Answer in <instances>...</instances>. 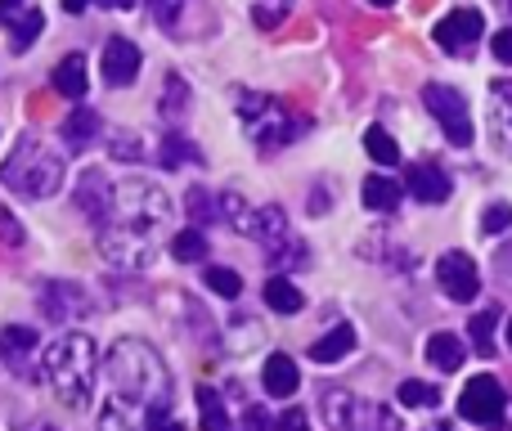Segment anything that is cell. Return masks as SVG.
<instances>
[{
  "instance_id": "18",
  "label": "cell",
  "mask_w": 512,
  "mask_h": 431,
  "mask_svg": "<svg viewBox=\"0 0 512 431\" xmlns=\"http://www.w3.org/2000/svg\"><path fill=\"white\" fill-rule=\"evenodd\" d=\"M490 126H495V140L512 153V81L490 86Z\"/></svg>"
},
{
  "instance_id": "1",
  "label": "cell",
  "mask_w": 512,
  "mask_h": 431,
  "mask_svg": "<svg viewBox=\"0 0 512 431\" xmlns=\"http://www.w3.org/2000/svg\"><path fill=\"white\" fill-rule=\"evenodd\" d=\"M95 229L99 247L113 265H126V270L149 265L171 234V198L149 176H131L113 185V203Z\"/></svg>"
},
{
  "instance_id": "19",
  "label": "cell",
  "mask_w": 512,
  "mask_h": 431,
  "mask_svg": "<svg viewBox=\"0 0 512 431\" xmlns=\"http://www.w3.org/2000/svg\"><path fill=\"white\" fill-rule=\"evenodd\" d=\"M54 90L68 99H81L90 90V77H86V59L81 54H63L59 63H54Z\"/></svg>"
},
{
  "instance_id": "29",
  "label": "cell",
  "mask_w": 512,
  "mask_h": 431,
  "mask_svg": "<svg viewBox=\"0 0 512 431\" xmlns=\"http://www.w3.org/2000/svg\"><path fill=\"white\" fill-rule=\"evenodd\" d=\"M324 414H328V423H333L337 431H351L355 427V396H346V391H328Z\"/></svg>"
},
{
  "instance_id": "8",
  "label": "cell",
  "mask_w": 512,
  "mask_h": 431,
  "mask_svg": "<svg viewBox=\"0 0 512 431\" xmlns=\"http://www.w3.org/2000/svg\"><path fill=\"white\" fill-rule=\"evenodd\" d=\"M504 405H508L504 387H499L490 373H477L459 396V414L468 418V423H499V418H504Z\"/></svg>"
},
{
  "instance_id": "36",
  "label": "cell",
  "mask_w": 512,
  "mask_h": 431,
  "mask_svg": "<svg viewBox=\"0 0 512 431\" xmlns=\"http://www.w3.org/2000/svg\"><path fill=\"white\" fill-rule=\"evenodd\" d=\"M481 229H486V234H504V229H512V207L508 203L486 207V220H481Z\"/></svg>"
},
{
  "instance_id": "26",
  "label": "cell",
  "mask_w": 512,
  "mask_h": 431,
  "mask_svg": "<svg viewBox=\"0 0 512 431\" xmlns=\"http://www.w3.org/2000/svg\"><path fill=\"white\" fill-rule=\"evenodd\" d=\"M364 149H369V158L378 162V167H396V162H400L396 140H391L382 126H369V131H364Z\"/></svg>"
},
{
  "instance_id": "33",
  "label": "cell",
  "mask_w": 512,
  "mask_h": 431,
  "mask_svg": "<svg viewBox=\"0 0 512 431\" xmlns=\"http://www.w3.org/2000/svg\"><path fill=\"white\" fill-rule=\"evenodd\" d=\"M400 405L405 409H432L436 400H441V391L432 387V382H400Z\"/></svg>"
},
{
  "instance_id": "45",
  "label": "cell",
  "mask_w": 512,
  "mask_h": 431,
  "mask_svg": "<svg viewBox=\"0 0 512 431\" xmlns=\"http://www.w3.org/2000/svg\"><path fill=\"white\" fill-rule=\"evenodd\" d=\"M369 5H378V9H387V5H396V0H369Z\"/></svg>"
},
{
  "instance_id": "20",
  "label": "cell",
  "mask_w": 512,
  "mask_h": 431,
  "mask_svg": "<svg viewBox=\"0 0 512 431\" xmlns=\"http://www.w3.org/2000/svg\"><path fill=\"white\" fill-rule=\"evenodd\" d=\"M351 351H355V328L351 324H337V328H328L315 346H310V360H315V364H337L342 355H351Z\"/></svg>"
},
{
  "instance_id": "12",
  "label": "cell",
  "mask_w": 512,
  "mask_h": 431,
  "mask_svg": "<svg viewBox=\"0 0 512 431\" xmlns=\"http://www.w3.org/2000/svg\"><path fill=\"white\" fill-rule=\"evenodd\" d=\"M90 310V297L77 288V283H45L41 288V315L50 324H72Z\"/></svg>"
},
{
  "instance_id": "39",
  "label": "cell",
  "mask_w": 512,
  "mask_h": 431,
  "mask_svg": "<svg viewBox=\"0 0 512 431\" xmlns=\"http://www.w3.org/2000/svg\"><path fill=\"white\" fill-rule=\"evenodd\" d=\"M149 431H180V423L171 418V409H158V414L149 418Z\"/></svg>"
},
{
  "instance_id": "16",
  "label": "cell",
  "mask_w": 512,
  "mask_h": 431,
  "mask_svg": "<svg viewBox=\"0 0 512 431\" xmlns=\"http://www.w3.org/2000/svg\"><path fill=\"white\" fill-rule=\"evenodd\" d=\"M261 382H265V391H270L274 400H288L292 391L301 387V373H297V364H292L288 355H270L265 369H261Z\"/></svg>"
},
{
  "instance_id": "11",
  "label": "cell",
  "mask_w": 512,
  "mask_h": 431,
  "mask_svg": "<svg viewBox=\"0 0 512 431\" xmlns=\"http://www.w3.org/2000/svg\"><path fill=\"white\" fill-rule=\"evenodd\" d=\"M0 27L9 32L14 50L23 54L27 45H36V36H41L45 18H41V9L27 5V0H0Z\"/></svg>"
},
{
  "instance_id": "21",
  "label": "cell",
  "mask_w": 512,
  "mask_h": 431,
  "mask_svg": "<svg viewBox=\"0 0 512 431\" xmlns=\"http://www.w3.org/2000/svg\"><path fill=\"white\" fill-rule=\"evenodd\" d=\"M463 355H468V351H463V342L454 333H432V337H427V364H436L441 373L459 369Z\"/></svg>"
},
{
  "instance_id": "44",
  "label": "cell",
  "mask_w": 512,
  "mask_h": 431,
  "mask_svg": "<svg viewBox=\"0 0 512 431\" xmlns=\"http://www.w3.org/2000/svg\"><path fill=\"white\" fill-rule=\"evenodd\" d=\"M86 5H90V0H63V9H68V14H81Z\"/></svg>"
},
{
  "instance_id": "2",
  "label": "cell",
  "mask_w": 512,
  "mask_h": 431,
  "mask_svg": "<svg viewBox=\"0 0 512 431\" xmlns=\"http://www.w3.org/2000/svg\"><path fill=\"white\" fill-rule=\"evenodd\" d=\"M104 378H108V400H104L108 409H122V414H135V418H153L158 409H171L167 364L140 337H122L108 351Z\"/></svg>"
},
{
  "instance_id": "9",
  "label": "cell",
  "mask_w": 512,
  "mask_h": 431,
  "mask_svg": "<svg viewBox=\"0 0 512 431\" xmlns=\"http://www.w3.org/2000/svg\"><path fill=\"white\" fill-rule=\"evenodd\" d=\"M481 32H486V18L477 14V9H454V14H445L441 23H436L432 41L441 45L445 54H472V45L481 41Z\"/></svg>"
},
{
  "instance_id": "38",
  "label": "cell",
  "mask_w": 512,
  "mask_h": 431,
  "mask_svg": "<svg viewBox=\"0 0 512 431\" xmlns=\"http://www.w3.org/2000/svg\"><path fill=\"white\" fill-rule=\"evenodd\" d=\"M490 50H495V59H499V63H512V27H504V32H495Z\"/></svg>"
},
{
  "instance_id": "31",
  "label": "cell",
  "mask_w": 512,
  "mask_h": 431,
  "mask_svg": "<svg viewBox=\"0 0 512 431\" xmlns=\"http://www.w3.org/2000/svg\"><path fill=\"white\" fill-rule=\"evenodd\" d=\"M203 283L216 292V297H225V301H234L243 292V279L234 270H225V265H207V274H203Z\"/></svg>"
},
{
  "instance_id": "7",
  "label": "cell",
  "mask_w": 512,
  "mask_h": 431,
  "mask_svg": "<svg viewBox=\"0 0 512 431\" xmlns=\"http://www.w3.org/2000/svg\"><path fill=\"white\" fill-rule=\"evenodd\" d=\"M423 104H427V113L441 122L445 140H450L454 149H468V144H472L468 99H463L454 86H441V81H432V86H423Z\"/></svg>"
},
{
  "instance_id": "24",
  "label": "cell",
  "mask_w": 512,
  "mask_h": 431,
  "mask_svg": "<svg viewBox=\"0 0 512 431\" xmlns=\"http://www.w3.org/2000/svg\"><path fill=\"white\" fill-rule=\"evenodd\" d=\"M198 418H203V431H234L221 391H212V387H198Z\"/></svg>"
},
{
  "instance_id": "13",
  "label": "cell",
  "mask_w": 512,
  "mask_h": 431,
  "mask_svg": "<svg viewBox=\"0 0 512 431\" xmlns=\"http://www.w3.org/2000/svg\"><path fill=\"white\" fill-rule=\"evenodd\" d=\"M140 45L126 41V36H113V41L104 45V81L108 86H131L135 77H140Z\"/></svg>"
},
{
  "instance_id": "47",
  "label": "cell",
  "mask_w": 512,
  "mask_h": 431,
  "mask_svg": "<svg viewBox=\"0 0 512 431\" xmlns=\"http://www.w3.org/2000/svg\"><path fill=\"white\" fill-rule=\"evenodd\" d=\"M508 346H512V324H508Z\"/></svg>"
},
{
  "instance_id": "40",
  "label": "cell",
  "mask_w": 512,
  "mask_h": 431,
  "mask_svg": "<svg viewBox=\"0 0 512 431\" xmlns=\"http://www.w3.org/2000/svg\"><path fill=\"white\" fill-rule=\"evenodd\" d=\"M243 427L248 431H274V423L261 414V409H248V414H243Z\"/></svg>"
},
{
  "instance_id": "3",
  "label": "cell",
  "mask_w": 512,
  "mask_h": 431,
  "mask_svg": "<svg viewBox=\"0 0 512 431\" xmlns=\"http://www.w3.org/2000/svg\"><path fill=\"white\" fill-rule=\"evenodd\" d=\"M95 342L86 333H63L59 342L45 351L41 373L50 382V391L63 400L68 409H86L90 391H95Z\"/></svg>"
},
{
  "instance_id": "10",
  "label": "cell",
  "mask_w": 512,
  "mask_h": 431,
  "mask_svg": "<svg viewBox=\"0 0 512 431\" xmlns=\"http://www.w3.org/2000/svg\"><path fill=\"white\" fill-rule=\"evenodd\" d=\"M436 279H441L445 297L454 301H472L481 292V274H477V261L468 252H445L436 261Z\"/></svg>"
},
{
  "instance_id": "37",
  "label": "cell",
  "mask_w": 512,
  "mask_h": 431,
  "mask_svg": "<svg viewBox=\"0 0 512 431\" xmlns=\"http://www.w3.org/2000/svg\"><path fill=\"white\" fill-rule=\"evenodd\" d=\"M212 212H216V203L207 198V189H189V216H194L198 225H207V220H212Z\"/></svg>"
},
{
  "instance_id": "46",
  "label": "cell",
  "mask_w": 512,
  "mask_h": 431,
  "mask_svg": "<svg viewBox=\"0 0 512 431\" xmlns=\"http://www.w3.org/2000/svg\"><path fill=\"white\" fill-rule=\"evenodd\" d=\"M427 431H454V427H450V423H441V427H427Z\"/></svg>"
},
{
  "instance_id": "6",
  "label": "cell",
  "mask_w": 512,
  "mask_h": 431,
  "mask_svg": "<svg viewBox=\"0 0 512 431\" xmlns=\"http://www.w3.org/2000/svg\"><path fill=\"white\" fill-rule=\"evenodd\" d=\"M243 229L270 252L274 265H301L306 261V247H301V238H292L288 216H283L279 207H261V212H252V220Z\"/></svg>"
},
{
  "instance_id": "22",
  "label": "cell",
  "mask_w": 512,
  "mask_h": 431,
  "mask_svg": "<svg viewBox=\"0 0 512 431\" xmlns=\"http://www.w3.org/2000/svg\"><path fill=\"white\" fill-rule=\"evenodd\" d=\"M198 0H149V14H153V23L162 27V32H171V36H185L189 27H185V14L194 9Z\"/></svg>"
},
{
  "instance_id": "41",
  "label": "cell",
  "mask_w": 512,
  "mask_h": 431,
  "mask_svg": "<svg viewBox=\"0 0 512 431\" xmlns=\"http://www.w3.org/2000/svg\"><path fill=\"white\" fill-rule=\"evenodd\" d=\"M0 238H5V243H18V238H23L18 234V225H14V216H9L5 207H0Z\"/></svg>"
},
{
  "instance_id": "42",
  "label": "cell",
  "mask_w": 512,
  "mask_h": 431,
  "mask_svg": "<svg viewBox=\"0 0 512 431\" xmlns=\"http://www.w3.org/2000/svg\"><path fill=\"white\" fill-rule=\"evenodd\" d=\"M279 431H306V414H301V409H288V414H283V423H279Z\"/></svg>"
},
{
  "instance_id": "23",
  "label": "cell",
  "mask_w": 512,
  "mask_h": 431,
  "mask_svg": "<svg viewBox=\"0 0 512 431\" xmlns=\"http://www.w3.org/2000/svg\"><path fill=\"white\" fill-rule=\"evenodd\" d=\"M400 194H405V189H400L391 176H369L364 180V207H369V212H396Z\"/></svg>"
},
{
  "instance_id": "34",
  "label": "cell",
  "mask_w": 512,
  "mask_h": 431,
  "mask_svg": "<svg viewBox=\"0 0 512 431\" xmlns=\"http://www.w3.org/2000/svg\"><path fill=\"white\" fill-rule=\"evenodd\" d=\"M185 108H189V86H185V77H180V72H171L167 86H162V113L180 117Z\"/></svg>"
},
{
  "instance_id": "25",
  "label": "cell",
  "mask_w": 512,
  "mask_h": 431,
  "mask_svg": "<svg viewBox=\"0 0 512 431\" xmlns=\"http://www.w3.org/2000/svg\"><path fill=\"white\" fill-rule=\"evenodd\" d=\"M265 306L270 310H279V315H297L301 306H306V297H301L297 288H292L283 274H274L270 283H265Z\"/></svg>"
},
{
  "instance_id": "27",
  "label": "cell",
  "mask_w": 512,
  "mask_h": 431,
  "mask_svg": "<svg viewBox=\"0 0 512 431\" xmlns=\"http://www.w3.org/2000/svg\"><path fill=\"white\" fill-rule=\"evenodd\" d=\"M99 135V113H90V108H77V113L63 122V140L68 144H90Z\"/></svg>"
},
{
  "instance_id": "28",
  "label": "cell",
  "mask_w": 512,
  "mask_h": 431,
  "mask_svg": "<svg viewBox=\"0 0 512 431\" xmlns=\"http://www.w3.org/2000/svg\"><path fill=\"white\" fill-rule=\"evenodd\" d=\"M292 5H297V0H252V23L265 27V32H274V27L292 14Z\"/></svg>"
},
{
  "instance_id": "35",
  "label": "cell",
  "mask_w": 512,
  "mask_h": 431,
  "mask_svg": "<svg viewBox=\"0 0 512 431\" xmlns=\"http://www.w3.org/2000/svg\"><path fill=\"white\" fill-rule=\"evenodd\" d=\"M171 256H176V261H203V256H207V238L198 234V229H185V234L171 238Z\"/></svg>"
},
{
  "instance_id": "15",
  "label": "cell",
  "mask_w": 512,
  "mask_h": 431,
  "mask_svg": "<svg viewBox=\"0 0 512 431\" xmlns=\"http://www.w3.org/2000/svg\"><path fill=\"white\" fill-rule=\"evenodd\" d=\"M32 351H36V328H0V360L9 364L14 373H32L27 364H32Z\"/></svg>"
},
{
  "instance_id": "30",
  "label": "cell",
  "mask_w": 512,
  "mask_h": 431,
  "mask_svg": "<svg viewBox=\"0 0 512 431\" xmlns=\"http://www.w3.org/2000/svg\"><path fill=\"white\" fill-rule=\"evenodd\" d=\"M185 162H203V153H198L185 135H167V140H162V167L176 171V167H185Z\"/></svg>"
},
{
  "instance_id": "43",
  "label": "cell",
  "mask_w": 512,
  "mask_h": 431,
  "mask_svg": "<svg viewBox=\"0 0 512 431\" xmlns=\"http://www.w3.org/2000/svg\"><path fill=\"white\" fill-rule=\"evenodd\" d=\"M14 431H59L54 423H45V418H32V423H18Z\"/></svg>"
},
{
  "instance_id": "14",
  "label": "cell",
  "mask_w": 512,
  "mask_h": 431,
  "mask_svg": "<svg viewBox=\"0 0 512 431\" xmlns=\"http://www.w3.org/2000/svg\"><path fill=\"white\" fill-rule=\"evenodd\" d=\"M405 185L418 203H445V198H450V176H445L436 162H418V167H409Z\"/></svg>"
},
{
  "instance_id": "17",
  "label": "cell",
  "mask_w": 512,
  "mask_h": 431,
  "mask_svg": "<svg viewBox=\"0 0 512 431\" xmlns=\"http://www.w3.org/2000/svg\"><path fill=\"white\" fill-rule=\"evenodd\" d=\"M108 203H113V185H108L99 171H86V180L77 185V207L99 225V220H104V212H108Z\"/></svg>"
},
{
  "instance_id": "4",
  "label": "cell",
  "mask_w": 512,
  "mask_h": 431,
  "mask_svg": "<svg viewBox=\"0 0 512 431\" xmlns=\"http://www.w3.org/2000/svg\"><path fill=\"white\" fill-rule=\"evenodd\" d=\"M63 171H68V162H63L59 149H50L36 135H23L14 144V153L5 158V167H0V185H9L23 198H50L63 189Z\"/></svg>"
},
{
  "instance_id": "5",
  "label": "cell",
  "mask_w": 512,
  "mask_h": 431,
  "mask_svg": "<svg viewBox=\"0 0 512 431\" xmlns=\"http://www.w3.org/2000/svg\"><path fill=\"white\" fill-rule=\"evenodd\" d=\"M239 122L261 149H283L310 131L306 117L288 113L274 95H256V90H239Z\"/></svg>"
},
{
  "instance_id": "32",
  "label": "cell",
  "mask_w": 512,
  "mask_h": 431,
  "mask_svg": "<svg viewBox=\"0 0 512 431\" xmlns=\"http://www.w3.org/2000/svg\"><path fill=\"white\" fill-rule=\"evenodd\" d=\"M495 324H499V310H481L477 319H472V346H477L481 355H495Z\"/></svg>"
}]
</instances>
